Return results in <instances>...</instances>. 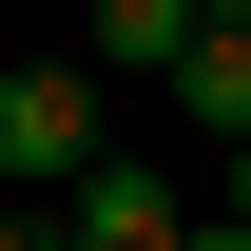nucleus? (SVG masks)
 Listing matches in <instances>:
<instances>
[{
	"mask_svg": "<svg viewBox=\"0 0 251 251\" xmlns=\"http://www.w3.org/2000/svg\"><path fill=\"white\" fill-rule=\"evenodd\" d=\"M116 135H97V58H0V193H77Z\"/></svg>",
	"mask_w": 251,
	"mask_h": 251,
	"instance_id": "1",
	"label": "nucleus"
},
{
	"mask_svg": "<svg viewBox=\"0 0 251 251\" xmlns=\"http://www.w3.org/2000/svg\"><path fill=\"white\" fill-rule=\"evenodd\" d=\"M58 251H193V193H174L155 155H97V174L58 193Z\"/></svg>",
	"mask_w": 251,
	"mask_h": 251,
	"instance_id": "2",
	"label": "nucleus"
},
{
	"mask_svg": "<svg viewBox=\"0 0 251 251\" xmlns=\"http://www.w3.org/2000/svg\"><path fill=\"white\" fill-rule=\"evenodd\" d=\"M174 116L251 135V20H193V58H174Z\"/></svg>",
	"mask_w": 251,
	"mask_h": 251,
	"instance_id": "3",
	"label": "nucleus"
},
{
	"mask_svg": "<svg viewBox=\"0 0 251 251\" xmlns=\"http://www.w3.org/2000/svg\"><path fill=\"white\" fill-rule=\"evenodd\" d=\"M77 58H155V77H174V58H193V0H116V20H97Z\"/></svg>",
	"mask_w": 251,
	"mask_h": 251,
	"instance_id": "4",
	"label": "nucleus"
},
{
	"mask_svg": "<svg viewBox=\"0 0 251 251\" xmlns=\"http://www.w3.org/2000/svg\"><path fill=\"white\" fill-rule=\"evenodd\" d=\"M0 251H58V213H0Z\"/></svg>",
	"mask_w": 251,
	"mask_h": 251,
	"instance_id": "5",
	"label": "nucleus"
},
{
	"mask_svg": "<svg viewBox=\"0 0 251 251\" xmlns=\"http://www.w3.org/2000/svg\"><path fill=\"white\" fill-rule=\"evenodd\" d=\"M232 232H251V135H232Z\"/></svg>",
	"mask_w": 251,
	"mask_h": 251,
	"instance_id": "6",
	"label": "nucleus"
},
{
	"mask_svg": "<svg viewBox=\"0 0 251 251\" xmlns=\"http://www.w3.org/2000/svg\"><path fill=\"white\" fill-rule=\"evenodd\" d=\"M193 251H251V232H232V213H193Z\"/></svg>",
	"mask_w": 251,
	"mask_h": 251,
	"instance_id": "7",
	"label": "nucleus"
}]
</instances>
